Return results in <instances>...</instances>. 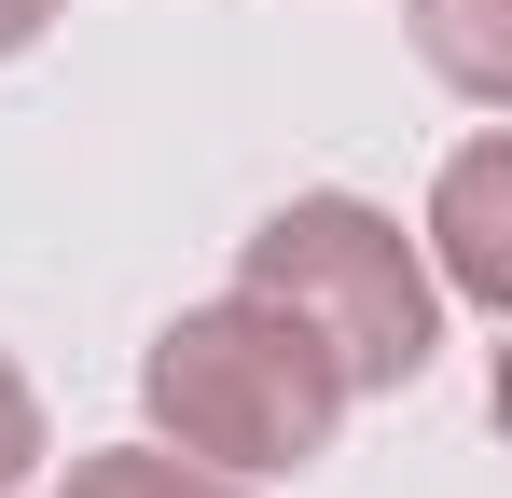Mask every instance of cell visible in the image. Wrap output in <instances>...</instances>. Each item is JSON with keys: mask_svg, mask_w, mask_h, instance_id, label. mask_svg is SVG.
Returning <instances> with one entry per match:
<instances>
[{"mask_svg": "<svg viewBox=\"0 0 512 498\" xmlns=\"http://www.w3.org/2000/svg\"><path fill=\"white\" fill-rule=\"evenodd\" d=\"M236 291H263L277 319H305L333 346L346 402H402L429 360H443V277L402 236V208L374 194H291L236 236Z\"/></svg>", "mask_w": 512, "mask_h": 498, "instance_id": "obj_2", "label": "cell"}, {"mask_svg": "<svg viewBox=\"0 0 512 498\" xmlns=\"http://www.w3.org/2000/svg\"><path fill=\"white\" fill-rule=\"evenodd\" d=\"M56 498H250V485L208 471V457H180V443H97V457H70Z\"/></svg>", "mask_w": 512, "mask_h": 498, "instance_id": "obj_5", "label": "cell"}, {"mask_svg": "<svg viewBox=\"0 0 512 498\" xmlns=\"http://www.w3.org/2000/svg\"><path fill=\"white\" fill-rule=\"evenodd\" d=\"M139 415L153 443L236 471V485H277V471H319L346 429V374L305 319H277L263 291H208L180 305L153 346H139Z\"/></svg>", "mask_w": 512, "mask_h": 498, "instance_id": "obj_1", "label": "cell"}, {"mask_svg": "<svg viewBox=\"0 0 512 498\" xmlns=\"http://www.w3.org/2000/svg\"><path fill=\"white\" fill-rule=\"evenodd\" d=\"M402 28H416L443 97H471V111L512 97V0H402Z\"/></svg>", "mask_w": 512, "mask_h": 498, "instance_id": "obj_4", "label": "cell"}, {"mask_svg": "<svg viewBox=\"0 0 512 498\" xmlns=\"http://www.w3.org/2000/svg\"><path fill=\"white\" fill-rule=\"evenodd\" d=\"M56 14H70V0H0V56H28V42H42Z\"/></svg>", "mask_w": 512, "mask_h": 498, "instance_id": "obj_7", "label": "cell"}, {"mask_svg": "<svg viewBox=\"0 0 512 498\" xmlns=\"http://www.w3.org/2000/svg\"><path fill=\"white\" fill-rule=\"evenodd\" d=\"M429 277L457 305H512V139H457L429 180Z\"/></svg>", "mask_w": 512, "mask_h": 498, "instance_id": "obj_3", "label": "cell"}, {"mask_svg": "<svg viewBox=\"0 0 512 498\" xmlns=\"http://www.w3.org/2000/svg\"><path fill=\"white\" fill-rule=\"evenodd\" d=\"M42 457H56V429H42V388L14 374V346H0V498L42 485Z\"/></svg>", "mask_w": 512, "mask_h": 498, "instance_id": "obj_6", "label": "cell"}]
</instances>
